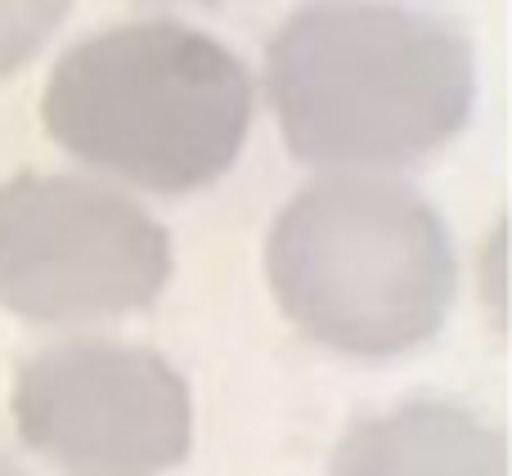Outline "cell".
<instances>
[{
	"mask_svg": "<svg viewBox=\"0 0 512 476\" xmlns=\"http://www.w3.org/2000/svg\"><path fill=\"white\" fill-rule=\"evenodd\" d=\"M68 9L72 0H0V77L32 63Z\"/></svg>",
	"mask_w": 512,
	"mask_h": 476,
	"instance_id": "obj_7",
	"label": "cell"
},
{
	"mask_svg": "<svg viewBox=\"0 0 512 476\" xmlns=\"http://www.w3.org/2000/svg\"><path fill=\"white\" fill-rule=\"evenodd\" d=\"M171 279V238L126 194L81 176L0 185V310L32 324L140 315Z\"/></svg>",
	"mask_w": 512,
	"mask_h": 476,
	"instance_id": "obj_4",
	"label": "cell"
},
{
	"mask_svg": "<svg viewBox=\"0 0 512 476\" xmlns=\"http://www.w3.org/2000/svg\"><path fill=\"white\" fill-rule=\"evenodd\" d=\"M265 95L288 153L324 171L418 167L477 108L459 27L396 0H315L274 32Z\"/></svg>",
	"mask_w": 512,
	"mask_h": 476,
	"instance_id": "obj_1",
	"label": "cell"
},
{
	"mask_svg": "<svg viewBox=\"0 0 512 476\" xmlns=\"http://www.w3.org/2000/svg\"><path fill=\"white\" fill-rule=\"evenodd\" d=\"M265 270L288 324L360 360L427 346L459 292L441 212L418 189L369 171L301 189L274 221Z\"/></svg>",
	"mask_w": 512,
	"mask_h": 476,
	"instance_id": "obj_3",
	"label": "cell"
},
{
	"mask_svg": "<svg viewBox=\"0 0 512 476\" xmlns=\"http://www.w3.org/2000/svg\"><path fill=\"white\" fill-rule=\"evenodd\" d=\"M198 5H207V0H198Z\"/></svg>",
	"mask_w": 512,
	"mask_h": 476,
	"instance_id": "obj_8",
	"label": "cell"
},
{
	"mask_svg": "<svg viewBox=\"0 0 512 476\" xmlns=\"http://www.w3.org/2000/svg\"><path fill=\"white\" fill-rule=\"evenodd\" d=\"M14 418L27 450L63 472H167L189 459L194 400L158 351L59 342L18 369Z\"/></svg>",
	"mask_w": 512,
	"mask_h": 476,
	"instance_id": "obj_5",
	"label": "cell"
},
{
	"mask_svg": "<svg viewBox=\"0 0 512 476\" xmlns=\"http://www.w3.org/2000/svg\"><path fill=\"white\" fill-rule=\"evenodd\" d=\"M333 472H508V445L468 409L405 405L387 418L351 427L337 445Z\"/></svg>",
	"mask_w": 512,
	"mask_h": 476,
	"instance_id": "obj_6",
	"label": "cell"
},
{
	"mask_svg": "<svg viewBox=\"0 0 512 476\" xmlns=\"http://www.w3.org/2000/svg\"><path fill=\"white\" fill-rule=\"evenodd\" d=\"M256 90L243 59L176 18L122 23L72 45L41 117L77 162L153 194H189L234 167Z\"/></svg>",
	"mask_w": 512,
	"mask_h": 476,
	"instance_id": "obj_2",
	"label": "cell"
}]
</instances>
